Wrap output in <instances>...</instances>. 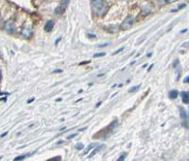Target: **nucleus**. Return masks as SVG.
Here are the masks:
<instances>
[{
	"label": "nucleus",
	"instance_id": "obj_34",
	"mask_svg": "<svg viewBox=\"0 0 189 161\" xmlns=\"http://www.w3.org/2000/svg\"><path fill=\"white\" fill-rule=\"evenodd\" d=\"M100 104H101V102H98V104H97V106H96V107H99V106H100Z\"/></svg>",
	"mask_w": 189,
	"mask_h": 161
},
{
	"label": "nucleus",
	"instance_id": "obj_26",
	"mask_svg": "<svg viewBox=\"0 0 189 161\" xmlns=\"http://www.w3.org/2000/svg\"><path fill=\"white\" fill-rule=\"evenodd\" d=\"M76 136H77V135H76V134H72V135H71V136H69V137H67V138H68V139H70V138H74V137H76Z\"/></svg>",
	"mask_w": 189,
	"mask_h": 161
},
{
	"label": "nucleus",
	"instance_id": "obj_11",
	"mask_svg": "<svg viewBox=\"0 0 189 161\" xmlns=\"http://www.w3.org/2000/svg\"><path fill=\"white\" fill-rule=\"evenodd\" d=\"M70 0H61V3H60V7L62 8L63 10H65V8L68 6Z\"/></svg>",
	"mask_w": 189,
	"mask_h": 161
},
{
	"label": "nucleus",
	"instance_id": "obj_8",
	"mask_svg": "<svg viewBox=\"0 0 189 161\" xmlns=\"http://www.w3.org/2000/svg\"><path fill=\"white\" fill-rule=\"evenodd\" d=\"M180 116H181V119L183 120V122L187 121V114H186V111L183 107H180Z\"/></svg>",
	"mask_w": 189,
	"mask_h": 161
},
{
	"label": "nucleus",
	"instance_id": "obj_32",
	"mask_svg": "<svg viewBox=\"0 0 189 161\" xmlns=\"http://www.w3.org/2000/svg\"><path fill=\"white\" fill-rule=\"evenodd\" d=\"M152 67H153V64H151V65L149 66V68H148V70H147V71H148V72L150 71V70H151V68H152Z\"/></svg>",
	"mask_w": 189,
	"mask_h": 161
},
{
	"label": "nucleus",
	"instance_id": "obj_22",
	"mask_svg": "<svg viewBox=\"0 0 189 161\" xmlns=\"http://www.w3.org/2000/svg\"><path fill=\"white\" fill-rule=\"evenodd\" d=\"M87 36H88L89 38H91V39H94V38H96V37H97L96 35H94V34H90V33H88Z\"/></svg>",
	"mask_w": 189,
	"mask_h": 161
},
{
	"label": "nucleus",
	"instance_id": "obj_23",
	"mask_svg": "<svg viewBox=\"0 0 189 161\" xmlns=\"http://www.w3.org/2000/svg\"><path fill=\"white\" fill-rule=\"evenodd\" d=\"M177 64H179V60H175V61H174V63H173V67L175 68V67L177 66Z\"/></svg>",
	"mask_w": 189,
	"mask_h": 161
},
{
	"label": "nucleus",
	"instance_id": "obj_35",
	"mask_svg": "<svg viewBox=\"0 0 189 161\" xmlns=\"http://www.w3.org/2000/svg\"><path fill=\"white\" fill-rule=\"evenodd\" d=\"M62 142H63L62 140H60V141H58V142H57V144H61Z\"/></svg>",
	"mask_w": 189,
	"mask_h": 161
},
{
	"label": "nucleus",
	"instance_id": "obj_27",
	"mask_svg": "<svg viewBox=\"0 0 189 161\" xmlns=\"http://www.w3.org/2000/svg\"><path fill=\"white\" fill-rule=\"evenodd\" d=\"M89 62H90V60H87V61H83V62H80V63H79V65H83V64L89 63Z\"/></svg>",
	"mask_w": 189,
	"mask_h": 161
},
{
	"label": "nucleus",
	"instance_id": "obj_17",
	"mask_svg": "<svg viewBox=\"0 0 189 161\" xmlns=\"http://www.w3.org/2000/svg\"><path fill=\"white\" fill-rule=\"evenodd\" d=\"M106 55L105 52H100V53H97L94 54V58H99V57H104Z\"/></svg>",
	"mask_w": 189,
	"mask_h": 161
},
{
	"label": "nucleus",
	"instance_id": "obj_12",
	"mask_svg": "<svg viewBox=\"0 0 189 161\" xmlns=\"http://www.w3.org/2000/svg\"><path fill=\"white\" fill-rule=\"evenodd\" d=\"M96 146H97V145H96L95 143H91V144H89V145H88V147L86 148V151L84 152V153H83V155H87V154H88V153L91 151V149L95 148Z\"/></svg>",
	"mask_w": 189,
	"mask_h": 161
},
{
	"label": "nucleus",
	"instance_id": "obj_21",
	"mask_svg": "<svg viewBox=\"0 0 189 161\" xmlns=\"http://www.w3.org/2000/svg\"><path fill=\"white\" fill-rule=\"evenodd\" d=\"M110 43L109 42H106V43H103V44H99V45H98V47H105V46H107V45H109Z\"/></svg>",
	"mask_w": 189,
	"mask_h": 161
},
{
	"label": "nucleus",
	"instance_id": "obj_1",
	"mask_svg": "<svg viewBox=\"0 0 189 161\" xmlns=\"http://www.w3.org/2000/svg\"><path fill=\"white\" fill-rule=\"evenodd\" d=\"M91 6L93 11L97 14L102 16L108 12V6L104 0H91Z\"/></svg>",
	"mask_w": 189,
	"mask_h": 161
},
{
	"label": "nucleus",
	"instance_id": "obj_4",
	"mask_svg": "<svg viewBox=\"0 0 189 161\" xmlns=\"http://www.w3.org/2000/svg\"><path fill=\"white\" fill-rule=\"evenodd\" d=\"M54 25H55V23H54V21L50 20V21H48V22H46V23H45V25H44V31H46V32H49V31H51V30L53 29Z\"/></svg>",
	"mask_w": 189,
	"mask_h": 161
},
{
	"label": "nucleus",
	"instance_id": "obj_6",
	"mask_svg": "<svg viewBox=\"0 0 189 161\" xmlns=\"http://www.w3.org/2000/svg\"><path fill=\"white\" fill-rule=\"evenodd\" d=\"M104 147H105V145H104V144H102V145H98V146H97V148H96V149H94V150H93V152H92V153H91V154H90V155H88V158H92V157H93L94 155H97V154H98V152H99V151H100V150H102V149H103Z\"/></svg>",
	"mask_w": 189,
	"mask_h": 161
},
{
	"label": "nucleus",
	"instance_id": "obj_28",
	"mask_svg": "<svg viewBox=\"0 0 189 161\" xmlns=\"http://www.w3.org/2000/svg\"><path fill=\"white\" fill-rule=\"evenodd\" d=\"M53 73H62V70H60V69H57V70H54Z\"/></svg>",
	"mask_w": 189,
	"mask_h": 161
},
{
	"label": "nucleus",
	"instance_id": "obj_14",
	"mask_svg": "<svg viewBox=\"0 0 189 161\" xmlns=\"http://www.w3.org/2000/svg\"><path fill=\"white\" fill-rule=\"evenodd\" d=\"M185 7H186V4H184V3H183V4H181V5H179V7H178L177 9H175V10H171V12H178V11H180V10H182V9H183V8H185Z\"/></svg>",
	"mask_w": 189,
	"mask_h": 161
},
{
	"label": "nucleus",
	"instance_id": "obj_16",
	"mask_svg": "<svg viewBox=\"0 0 189 161\" xmlns=\"http://www.w3.org/2000/svg\"><path fill=\"white\" fill-rule=\"evenodd\" d=\"M29 155H20V156H17L14 158V161H18V160H24L25 158L27 157Z\"/></svg>",
	"mask_w": 189,
	"mask_h": 161
},
{
	"label": "nucleus",
	"instance_id": "obj_31",
	"mask_svg": "<svg viewBox=\"0 0 189 161\" xmlns=\"http://www.w3.org/2000/svg\"><path fill=\"white\" fill-rule=\"evenodd\" d=\"M189 44V42H185V43H183V47H185V46H187Z\"/></svg>",
	"mask_w": 189,
	"mask_h": 161
},
{
	"label": "nucleus",
	"instance_id": "obj_24",
	"mask_svg": "<svg viewBox=\"0 0 189 161\" xmlns=\"http://www.w3.org/2000/svg\"><path fill=\"white\" fill-rule=\"evenodd\" d=\"M183 81H184V83L189 84V75H188V76H186V77L184 78V80H183Z\"/></svg>",
	"mask_w": 189,
	"mask_h": 161
},
{
	"label": "nucleus",
	"instance_id": "obj_3",
	"mask_svg": "<svg viewBox=\"0 0 189 161\" xmlns=\"http://www.w3.org/2000/svg\"><path fill=\"white\" fill-rule=\"evenodd\" d=\"M5 30H6L8 33H13L14 30H15V25L12 22V20L8 21L6 24H5Z\"/></svg>",
	"mask_w": 189,
	"mask_h": 161
},
{
	"label": "nucleus",
	"instance_id": "obj_7",
	"mask_svg": "<svg viewBox=\"0 0 189 161\" xmlns=\"http://www.w3.org/2000/svg\"><path fill=\"white\" fill-rule=\"evenodd\" d=\"M182 100L184 104H189V91H183L181 93Z\"/></svg>",
	"mask_w": 189,
	"mask_h": 161
},
{
	"label": "nucleus",
	"instance_id": "obj_5",
	"mask_svg": "<svg viewBox=\"0 0 189 161\" xmlns=\"http://www.w3.org/2000/svg\"><path fill=\"white\" fill-rule=\"evenodd\" d=\"M21 34L24 38H30L32 36V30L30 28H29V27H25V28L22 29Z\"/></svg>",
	"mask_w": 189,
	"mask_h": 161
},
{
	"label": "nucleus",
	"instance_id": "obj_29",
	"mask_svg": "<svg viewBox=\"0 0 189 161\" xmlns=\"http://www.w3.org/2000/svg\"><path fill=\"white\" fill-rule=\"evenodd\" d=\"M34 100H35V98H34V97H32V98H31V99H29V101H28V103H29H29H31V102H33V101H34Z\"/></svg>",
	"mask_w": 189,
	"mask_h": 161
},
{
	"label": "nucleus",
	"instance_id": "obj_18",
	"mask_svg": "<svg viewBox=\"0 0 189 161\" xmlns=\"http://www.w3.org/2000/svg\"><path fill=\"white\" fill-rule=\"evenodd\" d=\"M126 156H127V154H122V155L119 156V158L117 159V161H123V160H125V158H126Z\"/></svg>",
	"mask_w": 189,
	"mask_h": 161
},
{
	"label": "nucleus",
	"instance_id": "obj_13",
	"mask_svg": "<svg viewBox=\"0 0 189 161\" xmlns=\"http://www.w3.org/2000/svg\"><path fill=\"white\" fill-rule=\"evenodd\" d=\"M140 87H141V84L137 85V86H134V87H132V88H131V89H129V93H131V92H135V91H137L138 89H140Z\"/></svg>",
	"mask_w": 189,
	"mask_h": 161
},
{
	"label": "nucleus",
	"instance_id": "obj_25",
	"mask_svg": "<svg viewBox=\"0 0 189 161\" xmlns=\"http://www.w3.org/2000/svg\"><path fill=\"white\" fill-rule=\"evenodd\" d=\"M177 0H165V2L166 3H174V2H176Z\"/></svg>",
	"mask_w": 189,
	"mask_h": 161
},
{
	"label": "nucleus",
	"instance_id": "obj_30",
	"mask_svg": "<svg viewBox=\"0 0 189 161\" xmlns=\"http://www.w3.org/2000/svg\"><path fill=\"white\" fill-rule=\"evenodd\" d=\"M7 134H8V132H5V133H3V134H1V137H4L6 136Z\"/></svg>",
	"mask_w": 189,
	"mask_h": 161
},
{
	"label": "nucleus",
	"instance_id": "obj_2",
	"mask_svg": "<svg viewBox=\"0 0 189 161\" xmlns=\"http://www.w3.org/2000/svg\"><path fill=\"white\" fill-rule=\"evenodd\" d=\"M135 19L132 15H128L127 17L125 18V20L123 21L121 25H120V29L122 30H128L130 29L132 25H134Z\"/></svg>",
	"mask_w": 189,
	"mask_h": 161
},
{
	"label": "nucleus",
	"instance_id": "obj_9",
	"mask_svg": "<svg viewBox=\"0 0 189 161\" xmlns=\"http://www.w3.org/2000/svg\"><path fill=\"white\" fill-rule=\"evenodd\" d=\"M118 124H119L118 120H114V121L110 124V125H109V129H111V130H115L116 128H117Z\"/></svg>",
	"mask_w": 189,
	"mask_h": 161
},
{
	"label": "nucleus",
	"instance_id": "obj_19",
	"mask_svg": "<svg viewBox=\"0 0 189 161\" xmlns=\"http://www.w3.org/2000/svg\"><path fill=\"white\" fill-rule=\"evenodd\" d=\"M124 50V47H121V48H119L118 50H116V51H115L114 53H113V56H116V55H117V54L119 53V52H121V51H123Z\"/></svg>",
	"mask_w": 189,
	"mask_h": 161
},
{
	"label": "nucleus",
	"instance_id": "obj_33",
	"mask_svg": "<svg viewBox=\"0 0 189 161\" xmlns=\"http://www.w3.org/2000/svg\"><path fill=\"white\" fill-rule=\"evenodd\" d=\"M186 31H187V29L185 28V29H183V30H182V31H181V33H184V32H186Z\"/></svg>",
	"mask_w": 189,
	"mask_h": 161
},
{
	"label": "nucleus",
	"instance_id": "obj_20",
	"mask_svg": "<svg viewBox=\"0 0 189 161\" xmlns=\"http://www.w3.org/2000/svg\"><path fill=\"white\" fill-rule=\"evenodd\" d=\"M61 156H56V157H53V158H49L48 161H52V160H61Z\"/></svg>",
	"mask_w": 189,
	"mask_h": 161
},
{
	"label": "nucleus",
	"instance_id": "obj_15",
	"mask_svg": "<svg viewBox=\"0 0 189 161\" xmlns=\"http://www.w3.org/2000/svg\"><path fill=\"white\" fill-rule=\"evenodd\" d=\"M84 148V145L82 144V143H78V144H76V146H75V149L78 150V151H80V150H82Z\"/></svg>",
	"mask_w": 189,
	"mask_h": 161
},
{
	"label": "nucleus",
	"instance_id": "obj_10",
	"mask_svg": "<svg viewBox=\"0 0 189 161\" xmlns=\"http://www.w3.org/2000/svg\"><path fill=\"white\" fill-rule=\"evenodd\" d=\"M179 95V91L176 90V89H172L170 90V92H169V98L170 99H176Z\"/></svg>",
	"mask_w": 189,
	"mask_h": 161
}]
</instances>
